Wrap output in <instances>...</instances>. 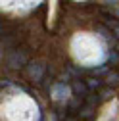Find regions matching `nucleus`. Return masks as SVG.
Listing matches in <instances>:
<instances>
[{
    "label": "nucleus",
    "mask_w": 119,
    "mask_h": 121,
    "mask_svg": "<svg viewBox=\"0 0 119 121\" xmlns=\"http://www.w3.org/2000/svg\"><path fill=\"white\" fill-rule=\"evenodd\" d=\"M92 112H94L92 104H86L85 108H81V112H79V117H81V119H90V117H92Z\"/></svg>",
    "instance_id": "1"
},
{
    "label": "nucleus",
    "mask_w": 119,
    "mask_h": 121,
    "mask_svg": "<svg viewBox=\"0 0 119 121\" xmlns=\"http://www.w3.org/2000/svg\"><path fill=\"white\" fill-rule=\"evenodd\" d=\"M106 85H108V86H117V85H119V75H117V73H108Z\"/></svg>",
    "instance_id": "2"
},
{
    "label": "nucleus",
    "mask_w": 119,
    "mask_h": 121,
    "mask_svg": "<svg viewBox=\"0 0 119 121\" xmlns=\"http://www.w3.org/2000/svg\"><path fill=\"white\" fill-rule=\"evenodd\" d=\"M98 33H102V37H104V39H106L108 42H111V44H113V37L110 35V31H106L104 27H98Z\"/></svg>",
    "instance_id": "3"
},
{
    "label": "nucleus",
    "mask_w": 119,
    "mask_h": 121,
    "mask_svg": "<svg viewBox=\"0 0 119 121\" xmlns=\"http://www.w3.org/2000/svg\"><path fill=\"white\" fill-rule=\"evenodd\" d=\"M106 16H108V25L111 27V31H115V35H117V39H119V25H115V23L111 21V16H110V13H106Z\"/></svg>",
    "instance_id": "4"
},
{
    "label": "nucleus",
    "mask_w": 119,
    "mask_h": 121,
    "mask_svg": "<svg viewBox=\"0 0 119 121\" xmlns=\"http://www.w3.org/2000/svg\"><path fill=\"white\" fill-rule=\"evenodd\" d=\"M73 90H75L77 94H85V92H86V86L81 85V83H75V85H73Z\"/></svg>",
    "instance_id": "5"
},
{
    "label": "nucleus",
    "mask_w": 119,
    "mask_h": 121,
    "mask_svg": "<svg viewBox=\"0 0 119 121\" xmlns=\"http://www.w3.org/2000/svg\"><path fill=\"white\" fill-rule=\"evenodd\" d=\"M86 86H88V88H98V86H100V81H98V79H88Z\"/></svg>",
    "instance_id": "6"
},
{
    "label": "nucleus",
    "mask_w": 119,
    "mask_h": 121,
    "mask_svg": "<svg viewBox=\"0 0 119 121\" xmlns=\"http://www.w3.org/2000/svg\"><path fill=\"white\" fill-rule=\"evenodd\" d=\"M110 94H111V90H110V88H106V90H104V92H102V98L106 100V98H110Z\"/></svg>",
    "instance_id": "7"
},
{
    "label": "nucleus",
    "mask_w": 119,
    "mask_h": 121,
    "mask_svg": "<svg viewBox=\"0 0 119 121\" xmlns=\"http://www.w3.org/2000/svg\"><path fill=\"white\" fill-rule=\"evenodd\" d=\"M85 121H88V119H85Z\"/></svg>",
    "instance_id": "8"
}]
</instances>
